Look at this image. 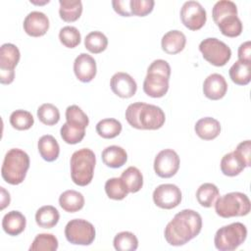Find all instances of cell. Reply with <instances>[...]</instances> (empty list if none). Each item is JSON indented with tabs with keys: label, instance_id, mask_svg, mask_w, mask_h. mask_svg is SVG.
<instances>
[{
	"label": "cell",
	"instance_id": "cell-1",
	"mask_svg": "<svg viewBox=\"0 0 251 251\" xmlns=\"http://www.w3.org/2000/svg\"><path fill=\"white\" fill-rule=\"evenodd\" d=\"M202 228V218L191 209H184L175 215L165 227V239L170 245H184L196 237Z\"/></svg>",
	"mask_w": 251,
	"mask_h": 251
},
{
	"label": "cell",
	"instance_id": "cell-2",
	"mask_svg": "<svg viewBox=\"0 0 251 251\" xmlns=\"http://www.w3.org/2000/svg\"><path fill=\"white\" fill-rule=\"evenodd\" d=\"M126 119L127 123L137 129H158L165 124L164 111L152 104L135 102L126 110Z\"/></svg>",
	"mask_w": 251,
	"mask_h": 251
},
{
	"label": "cell",
	"instance_id": "cell-3",
	"mask_svg": "<svg viewBox=\"0 0 251 251\" xmlns=\"http://www.w3.org/2000/svg\"><path fill=\"white\" fill-rule=\"evenodd\" d=\"M171 67L162 59L154 60L147 69V75L143 81V91L150 97H163L169 90Z\"/></svg>",
	"mask_w": 251,
	"mask_h": 251
},
{
	"label": "cell",
	"instance_id": "cell-4",
	"mask_svg": "<svg viewBox=\"0 0 251 251\" xmlns=\"http://www.w3.org/2000/svg\"><path fill=\"white\" fill-rule=\"evenodd\" d=\"M29 157L22 149H10L3 160L1 176L3 179L13 185L20 184L25 178L29 169Z\"/></svg>",
	"mask_w": 251,
	"mask_h": 251
},
{
	"label": "cell",
	"instance_id": "cell-5",
	"mask_svg": "<svg viewBox=\"0 0 251 251\" xmlns=\"http://www.w3.org/2000/svg\"><path fill=\"white\" fill-rule=\"evenodd\" d=\"M96 158L89 148H81L73 153L71 157V177L79 186L89 184L93 178Z\"/></svg>",
	"mask_w": 251,
	"mask_h": 251
},
{
	"label": "cell",
	"instance_id": "cell-6",
	"mask_svg": "<svg viewBox=\"0 0 251 251\" xmlns=\"http://www.w3.org/2000/svg\"><path fill=\"white\" fill-rule=\"evenodd\" d=\"M251 204L248 196L242 192H229L215 202V211L218 216L227 219L231 217H242L249 214Z\"/></svg>",
	"mask_w": 251,
	"mask_h": 251
},
{
	"label": "cell",
	"instance_id": "cell-7",
	"mask_svg": "<svg viewBox=\"0 0 251 251\" xmlns=\"http://www.w3.org/2000/svg\"><path fill=\"white\" fill-rule=\"evenodd\" d=\"M247 237L246 226L239 222L220 227L215 234V247L220 251H232L238 248Z\"/></svg>",
	"mask_w": 251,
	"mask_h": 251
},
{
	"label": "cell",
	"instance_id": "cell-8",
	"mask_svg": "<svg viewBox=\"0 0 251 251\" xmlns=\"http://www.w3.org/2000/svg\"><path fill=\"white\" fill-rule=\"evenodd\" d=\"M199 50L203 58L216 67L225 66L231 57L230 48L215 37H208L202 40L199 44Z\"/></svg>",
	"mask_w": 251,
	"mask_h": 251
},
{
	"label": "cell",
	"instance_id": "cell-9",
	"mask_svg": "<svg viewBox=\"0 0 251 251\" xmlns=\"http://www.w3.org/2000/svg\"><path fill=\"white\" fill-rule=\"evenodd\" d=\"M65 236L72 244L90 245L95 238V227L86 220L74 219L66 225Z\"/></svg>",
	"mask_w": 251,
	"mask_h": 251
},
{
	"label": "cell",
	"instance_id": "cell-10",
	"mask_svg": "<svg viewBox=\"0 0 251 251\" xmlns=\"http://www.w3.org/2000/svg\"><path fill=\"white\" fill-rule=\"evenodd\" d=\"M20 50L12 43H4L0 47V82L10 84L15 78V67L20 61Z\"/></svg>",
	"mask_w": 251,
	"mask_h": 251
},
{
	"label": "cell",
	"instance_id": "cell-11",
	"mask_svg": "<svg viewBox=\"0 0 251 251\" xmlns=\"http://www.w3.org/2000/svg\"><path fill=\"white\" fill-rule=\"evenodd\" d=\"M180 20L188 29L198 30L205 25L207 14L199 2L190 0L183 3L180 9Z\"/></svg>",
	"mask_w": 251,
	"mask_h": 251
},
{
	"label": "cell",
	"instance_id": "cell-12",
	"mask_svg": "<svg viewBox=\"0 0 251 251\" xmlns=\"http://www.w3.org/2000/svg\"><path fill=\"white\" fill-rule=\"evenodd\" d=\"M179 163V157L175 150L164 149L155 157L154 171L160 177L169 178L177 173Z\"/></svg>",
	"mask_w": 251,
	"mask_h": 251
},
{
	"label": "cell",
	"instance_id": "cell-13",
	"mask_svg": "<svg viewBox=\"0 0 251 251\" xmlns=\"http://www.w3.org/2000/svg\"><path fill=\"white\" fill-rule=\"evenodd\" d=\"M153 201L156 206L170 210L178 206L181 202V191L176 184L164 183L153 191Z\"/></svg>",
	"mask_w": 251,
	"mask_h": 251
},
{
	"label": "cell",
	"instance_id": "cell-14",
	"mask_svg": "<svg viewBox=\"0 0 251 251\" xmlns=\"http://www.w3.org/2000/svg\"><path fill=\"white\" fill-rule=\"evenodd\" d=\"M110 86L112 91L121 98H130L137 90V84L133 77L124 72H119L113 75Z\"/></svg>",
	"mask_w": 251,
	"mask_h": 251
},
{
	"label": "cell",
	"instance_id": "cell-15",
	"mask_svg": "<svg viewBox=\"0 0 251 251\" xmlns=\"http://www.w3.org/2000/svg\"><path fill=\"white\" fill-rule=\"evenodd\" d=\"M24 29L29 36H42L49 29V19L42 12L32 11L24 20Z\"/></svg>",
	"mask_w": 251,
	"mask_h": 251
},
{
	"label": "cell",
	"instance_id": "cell-16",
	"mask_svg": "<svg viewBox=\"0 0 251 251\" xmlns=\"http://www.w3.org/2000/svg\"><path fill=\"white\" fill-rule=\"evenodd\" d=\"M74 72L76 78L82 82L91 81L97 72L96 62L92 56L86 53H80L74 62Z\"/></svg>",
	"mask_w": 251,
	"mask_h": 251
},
{
	"label": "cell",
	"instance_id": "cell-17",
	"mask_svg": "<svg viewBox=\"0 0 251 251\" xmlns=\"http://www.w3.org/2000/svg\"><path fill=\"white\" fill-rule=\"evenodd\" d=\"M227 90V83L224 75L220 74H212L208 75L203 82L204 95L211 100L222 99Z\"/></svg>",
	"mask_w": 251,
	"mask_h": 251
},
{
	"label": "cell",
	"instance_id": "cell-18",
	"mask_svg": "<svg viewBox=\"0 0 251 251\" xmlns=\"http://www.w3.org/2000/svg\"><path fill=\"white\" fill-rule=\"evenodd\" d=\"M186 44V37L183 32L173 29L165 33L161 40L162 49L168 54H177L182 51Z\"/></svg>",
	"mask_w": 251,
	"mask_h": 251
},
{
	"label": "cell",
	"instance_id": "cell-19",
	"mask_svg": "<svg viewBox=\"0 0 251 251\" xmlns=\"http://www.w3.org/2000/svg\"><path fill=\"white\" fill-rule=\"evenodd\" d=\"M26 225L25 217L19 211H10L3 217L2 227L3 230L11 236H16L21 234Z\"/></svg>",
	"mask_w": 251,
	"mask_h": 251
},
{
	"label": "cell",
	"instance_id": "cell-20",
	"mask_svg": "<svg viewBox=\"0 0 251 251\" xmlns=\"http://www.w3.org/2000/svg\"><path fill=\"white\" fill-rule=\"evenodd\" d=\"M194 130L201 139L212 140L220 134L221 124L212 117H205L196 122Z\"/></svg>",
	"mask_w": 251,
	"mask_h": 251
},
{
	"label": "cell",
	"instance_id": "cell-21",
	"mask_svg": "<svg viewBox=\"0 0 251 251\" xmlns=\"http://www.w3.org/2000/svg\"><path fill=\"white\" fill-rule=\"evenodd\" d=\"M101 158L107 167L118 169L126 164L127 160V154L123 147L118 145H111L102 151Z\"/></svg>",
	"mask_w": 251,
	"mask_h": 251
},
{
	"label": "cell",
	"instance_id": "cell-22",
	"mask_svg": "<svg viewBox=\"0 0 251 251\" xmlns=\"http://www.w3.org/2000/svg\"><path fill=\"white\" fill-rule=\"evenodd\" d=\"M38 152L43 160L47 162L55 161L60 154V146L54 136L50 134L42 135L37 143Z\"/></svg>",
	"mask_w": 251,
	"mask_h": 251
},
{
	"label": "cell",
	"instance_id": "cell-23",
	"mask_svg": "<svg viewBox=\"0 0 251 251\" xmlns=\"http://www.w3.org/2000/svg\"><path fill=\"white\" fill-rule=\"evenodd\" d=\"M59 204L66 212L75 213L83 208L84 197L80 192L76 190H66L60 195Z\"/></svg>",
	"mask_w": 251,
	"mask_h": 251
},
{
	"label": "cell",
	"instance_id": "cell-24",
	"mask_svg": "<svg viewBox=\"0 0 251 251\" xmlns=\"http://www.w3.org/2000/svg\"><path fill=\"white\" fill-rule=\"evenodd\" d=\"M60 219L58 210L51 205H45L40 207L35 213L36 224L43 228H51L55 226Z\"/></svg>",
	"mask_w": 251,
	"mask_h": 251
},
{
	"label": "cell",
	"instance_id": "cell-25",
	"mask_svg": "<svg viewBox=\"0 0 251 251\" xmlns=\"http://www.w3.org/2000/svg\"><path fill=\"white\" fill-rule=\"evenodd\" d=\"M59 14L65 22H75L82 13V3L80 0H59Z\"/></svg>",
	"mask_w": 251,
	"mask_h": 251
},
{
	"label": "cell",
	"instance_id": "cell-26",
	"mask_svg": "<svg viewBox=\"0 0 251 251\" xmlns=\"http://www.w3.org/2000/svg\"><path fill=\"white\" fill-rule=\"evenodd\" d=\"M220 195L218 187L214 183L206 182L201 184L196 191V199L202 207H212Z\"/></svg>",
	"mask_w": 251,
	"mask_h": 251
},
{
	"label": "cell",
	"instance_id": "cell-27",
	"mask_svg": "<svg viewBox=\"0 0 251 251\" xmlns=\"http://www.w3.org/2000/svg\"><path fill=\"white\" fill-rule=\"evenodd\" d=\"M231 80L238 85H246L251 80V63L236 61L229 69Z\"/></svg>",
	"mask_w": 251,
	"mask_h": 251
},
{
	"label": "cell",
	"instance_id": "cell-28",
	"mask_svg": "<svg viewBox=\"0 0 251 251\" xmlns=\"http://www.w3.org/2000/svg\"><path fill=\"white\" fill-rule=\"evenodd\" d=\"M245 169L244 164L234 152L226 154L221 160V171L225 176H235Z\"/></svg>",
	"mask_w": 251,
	"mask_h": 251
},
{
	"label": "cell",
	"instance_id": "cell-29",
	"mask_svg": "<svg viewBox=\"0 0 251 251\" xmlns=\"http://www.w3.org/2000/svg\"><path fill=\"white\" fill-rule=\"evenodd\" d=\"M121 178L126 184L128 192L135 193L142 188L143 176L136 167H128L122 173Z\"/></svg>",
	"mask_w": 251,
	"mask_h": 251
},
{
	"label": "cell",
	"instance_id": "cell-30",
	"mask_svg": "<svg viewBox=\"0 0 251 251\" xmlns=\"http://www.w3.org/2000/svg\"><path fill=\"white\" fill-rule=\"evenodd\" d=\"M217 25L221 32L227 37H236L241 34L243 29L242 23L236 15H231L222 19Z\"/></svg>",
	"mask_w": 251,
	"mask_h": 251
},
{
	"label": "cell",
	"instance_id": "cell-31",
	"mask_svg": "<svg viewBox=\"0 0 251 251\" xmlns=\"http://www.w3.org/2000/svg\"><path fill=\"white\" fill-rule=\"evenodd\" d=\"M96 131L101 137L111 139L121 133L122 124L116 119H103L97 123Z\"/></svg>",
	"mask_w": 251,
	"mask_h": 251
},
{
	"label": "cell",
	"instance_id": "cell-32",
	"mask_svg": "<svg viewBox=\"0 0 251 251\" xmlns=\"http://www.w3.org/2000/svg\"><path fill=\"white\" fill-rule=\"evenodd\" d=\"M84 46L89 52H91L93 54H99L107 48L108 38L101 31L94 30V31L89 32L85 36Z\"/></svg>",
	"mask_w": 251,
	"mask_h": 251
},
{
	"label": "cell",
	"instance_id": "cell-33",
	"mask_svg": "<svg viewBox=\"0 0 251 251\" xmlns=\"http://www.w3.org/2000/svg\"><path fill=\"white\" fill-rule=\"evenodd\" d=\"M58 239L52 233H39L29 246L30 251H56L58 249Z\"/></svg>",
	"mask_w": 251,
	"mask_h": 251
},
{
	"label": "cell",
	"instance_id": "cell-34",
	"mask_svg": "<svg viewBox=\"0 0 251 251\" xmlns=\"http://www.w3.org/2000/svg\"><path fill=\"white\" fill-rule=\"evenodd\" d=\"M105 192L113 200H123L127 196L128 190L121 177H112L105 182Z\"/></svg>",
	"mask_w": 251,
	"mask_h": 251
},
{
	"label": "cell",
	"instance_id": "cell-35",
	"mask_svg": "<svg viewBox=\"0 0 251 251\" xmlns=\"http://www.w3.org/2000/svg\"><path fill=\"white\" fill-rule=\"evenodd\" d=\"M113 244L118 251H134L138 247V239L130 231H121L114 237Z\"/></svg>",
	"mask_w": 251,
	"mask_h": 251
},
{
	"label": "cell",
	"instance_id": "cell-36",
	"mask_svg": "<svg viewBox=\"0 0 251 251\" xmlns=\"http://www.w3.org/2000/svg\"><path fill=\"white\" fill-rule=\"evenodd\" d=\"M236 15L237 16V7L234 2L230 0H220L215 3L212 9V16L215 24L217 25L222 19Z\"/></svg>",
	"mask_w": 251,
	"mask_h": 251
},
{
	"label": "cell",
	"instance_id": "cell-37",
	"mask_svg": "<svg viewBox=\"0 0 251 251\" xmlns=\"http://www.w3.org/2000/svg\"><path fill=\"white\" fill-rule=\"evenodd\" d=\"M10 124L18 130H26L33 126L34 119L28 111L16 110L10 116Z\"/></svg>",
	"mask_w": 251,
	"mask_h": 251
},
{
	"label": "cell",
	"instance_id": "cell-38",
	"mask_svg": "<svg viewBox=\"0 0 251 251\" xmlns=\"http://www.w3.org/2000/svg\"><path fill=\"white\" fill-rule=\"evenodd\" d=\"M37 117L42 124L46 126H54L60 120V112L55 105L44 103L38 107Z\"/></svg>",
	"mask_w": 251,
	"mask_h": 251
},
{
	"label": "cell",
	"instance_id": "cell-39",
	"mask_svg": "<svg viewBox=\"0 0 251 251\" xmlns=\"http://www.w3.org/2000/svg\"><path fill=\"white\" fill-rule=\"evenodd\" d=\"M60 133H61V137L62 139L68 143V144H76L79 143L84 135H85V129L73 126L69 123H65L61 129H60Z\"/></svg>",
	"mask_w": 251,
	"mask_h": 251
},
{
	"label": "cell",
	"instance_id": "cell-40",
	"mask_svg": "<svg viewBox=\"0 0 251 251\" xmlns=\"http://www.w3.org/2000/svg\"><path fill=\"white\" fill-rule=\"evenodd\" d=\"M66 120L67 123L84 129L89 124L87 115L76 105H71L66 109Z\"/></svg>",
	"mask_w": 251,
	"mask_h": 251
},
{
	"label": "cell",
	"instance_id": "cell-41",
	"mask_svg": "<svg viewBox=\"0 0 251 251\" xmlns=\"http://www.w3.org/2000/svg\"><path fill=\"white\" fill-rule=\"evenodd\" d=\"M59 39L61 43L68 48H75L80 43V33L75 26L66 25L60 29Z\"/></svg>",
	"mask_w": 251,
	"mask_h": 251
},
{
	"label": "cell",
	"instance_id": "cell-42",
	"mask_svg": "<svg viewBox=\"0 0 251 251\" xmlns=\"http://www.w3.org/2000/svg\"><path fill=\"white\" fill-rule=\"evenodd\" d=\"M154 5L153 0H130L131 15L144 17L152 12Z\"/></svg>",
	"mask_w": 251,
	"mask_h": 251
},
{
	"label": "cell",
	"instance_id": "cell-43",
	"mask_svg": "<svg viewBox=\"0 0 251 251\" xmlns=\"http://www.w3.org/2000/svg\"><path fill=\"white\" fill-rule=\"evenodd\" d=\"M251 141L250 140H245L240 142L235 150L233 151L236 156L241 160V162L244 164L245 168L251 166Z\"/></svg>",
	"mask_w": 251,
	"mask_h": 251
},
{
	"label": "cell",
	"instance_id": "cell-44",
	"mask_svg": "<svg viewBox=\"0 0 251 251\" xmlns=\"http://www.w3.org/2000/svg\"><path fill=\"white\" fill-rule=\"evenodd\" d=\"M113 8L116 13L123 17H130V0H113L112 1Z\"/></svg>",
	"mask_w": 251,
	"mask_h": 251
},
{
	"label": "cell",
	"instance_id": "cell-45",
	"mask_svg": "<svg viewBox=\"0 0 251 251\" xmlns=\"http://www.w3.org/2000/svg\"><path fill=\"white\" fill-rule=\"evenodd\" d=\"M238 59L241 62L251 63V42L245 41L238 47Z\"/></svg>",
	"mask_w": 251,
	"mask_h": 251
},
{
	"label": "cell",
	"instance_id": "cell-46",
	"mask_svg": "<svg viewBox=\"0 0 251 251\" xmlns=\"http://www.w3.org/2000/svg\"><path fill=\"white\" fill-rule=\"evenodd\" d=\"M1 189V210L5 209L7 206H9L11 198H10V194L8 191L5 190L4 187H0Z\"/></svg>",
	"mask_w": 251,
	"mask_h": 251
}]
</instances>
